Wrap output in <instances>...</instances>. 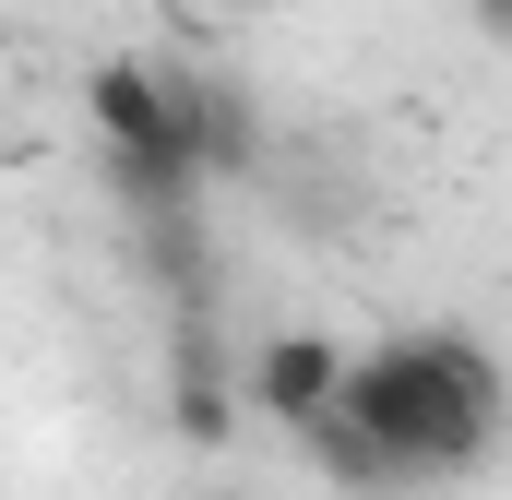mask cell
Masks as SVG:
<instances>
[{
	"label": "cell",
	"mask_w": 512,
	"mask_h": 500,
	"mask_svg": "<svg viewBox=\"0 0 512 500\" xmlns=\"http://www.w3.org/2000/svg\"><path fill=\"white\" fill-rule=\"evenodd\" d=\"M501 417H512V381L477 334L453 322H417V334H382L358 346L346 370V405L310 429V465L358 500L393 489H441V477H477L501 453Z\"/></svg>",
	"instance_id": "1"
},
{
	"label": "cell",
	"mask_w": 512,
	"mask_h": 500,
	"mask_svg": "<svg viewBox=\"0 0 512 500\" xmlns=\"http://www.w3.org/2000/svg\"><path fill=\"white\" fill-rule=\"evenodd\" d=\"M84 120H96V155H108V191H120L131 227L155 215H203V120H191V72L167 60H96L84 72Z\"/></svg>",
	"instance_id": "2"
},
{
	"label": "cell",
	"mask_w": 512,
	"mask_h": 500,
	"mask_svg": "<svg viewBox=\"0 0 512 500\" xmlns=\"http://www.w3.org/2000/svg\"><path fill=\"white\" fill-rule=\"evenodd\" d=\"M346 370H358V346H346V334L286 322V334H262V346H251V405L286 429V441H310V429L346 405Z\"/></svg>",
	"instance_id": "3"
},
{
	"label": "cell",
	"mask_w": 512,
	"mask_h": 500,
	"mask_svg": "<svg viewBox=\"0 0 512 500\" xmlns=\"http://www.w3.org/2000/svg\"><path fill=\"white\" fill-rule=\"evenodd\" d=\"M227 358H215V334L203 322H179V358H167V417H179V441H227Z\"/></svg>",
	"instance_id": "4"
},
{
	"label": "cell",
	"mask_w": 512,
	"mask_h": 500,
	"mask_svg": "<svg viewBox=\"0 0 512 500\" xmlns=\"http://www.w3.org/2000/svg\"><path fill=\"white\" fill-rule=\"evenodd\" d=\"M191 120H203V179H251L262 167V108L239 84H191Z\"/></svg>",
	"instance_id": "5"
},
{
	"label": "cell",
	"mask_w": 512,
	"mask_h": 500,
	"mask_svg": "<svg viewBox=\"0 0 512 500\" xmlns=\"http://www.w3.org/2000/svg\"><path fill=\"white\" fill-rule=\"evenodd\" d=\"M465 24H477V36H489V48L512 60V0H465Z\"/></svg>",
	"instance_id": "6"
},
{
	"label": "cell",
	"mask_w": 512,
	"mask_h": 500,
	"mask_svg": "<svg viewBox=\"0 0 512 500\" xmlns=\"http://www.w3.org/2000/svg\"><path fill=\"white\" fill-rule=\"evenodd\" d=\"M203 12H227V24H239V12H274V0H203Z\"/></svg>",
	"instance_id": "7"
}]
</instances>
